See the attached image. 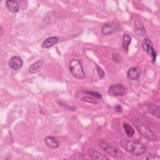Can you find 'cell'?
I'll list each match as a JSON object with an SVG mask.
<instances>
[{
    "label": "cell",
    "instance_id": "d6986e66",
    "mask_svg": "<svg viewBox=\"0 0 160 160\" xmlns=\"http://www.w3.org/2000/svg\"><path fill=\"white\" fill-rule=\"evenodd\" d=\"M85 93L91 95L93 97H94L96 99H102V96L100 93L98 92H95V91H85Z\"/></svg>",
    "mask_w": 160,
    "mask_h": 160
},
{
    "label": "cell",
    "instance_id": "6da1fadb",
    "mask_svg": "<svg viewBox=\"0 0 160 160\" xmlns=\"http://www.w3.org/2000/svg\"><path fill=\"white\" fill-rule=\"evenodd\" d=\"M121 146L127 152L136 156L142 155L146 151V146L138 141L123 139L121 142Z\"/></svg>",
    "mask_w": 160,
    "mask_h": 160
},
{
    "label": "cell",
    "instance_id": "8fae6325",
    "mask_svg": "<svg viewBox=\"0 0 160 160\" xmlns=\"http://www.w3.org/2000/svg\"><path fill=\"white\" fill-rule=\"evenodd\" d=\"M88 156L92 159H99V160H104V159H109L108 158L104 156L101 152H98L94 149L90 148L88 151Z\"/></svg>",
    "mask_w": 160,
    "mask_h": 160
},
{
    "label": "cell",
    "instance_id": "5b68a950",
    "mask_svg": "<svg viewBox=\"0 0 160 160\" xmlns=\"http://www.w3.org/2000/svg\"><path fill=\"white\" fill-rule=\"evenodd\" d=\"M142 49L152 57V62L154 63L156 59L157 53L153 48V45L151 40L148 38H145L142 43Z\"/></svg>",
    "mask_w": 160,
    "mask_h": 160
},
{
    "label": "cell",
    "instance_id": "30bf717a",
    "mask_svg": "<svg viewBox=\"0 0 160 160\" xmlns=\"http://www.w3.org/2000/svg\"><path fill=\"white\" fill-rule=\"evenodd\" d=\"M5 4L8 11L11 13H16L19 10V5L16 1L8 0L6 1Z\"/></svg>",
    "mask_w": 160,
    "mask_h": 160
},
{
    "label": "cell",
    "instance_id": "5bb4252c",
    "mask_svg": "<svg viewBox=\"0 0 160 160\" xmlns=\"http://www.w3.org/2000/svg\"><path fill=\"white\" fill-rule=\"evenodd\" d=\"M140 75V71L138 68H130L127 72V76L131 80H136L139 78Z\"/></svg>",
    "mask_w": 160,
    "mask_h": 160
},
{
    "label": "cell",
    "instance_id": "ffe728a7",
    "mask_svg": "<svg viewBox=\"0 0 160 160\" xmlns=\"http://www.w3.org/2000/svg\"><path fill=\"white\" fill-rule=\"evenodd\" d=\"M96 71H97V72L100 78H104V72L103 71V70L100 68L99 67L98 65H96Z\"/></svg>",
    "mask_w": 160,
    "mask_h": 160
},
{
    "label": "cell",
    "instance_id": "ba28073f",
    "mask_svg": "<svg viewBox=\"0 0 160 160\" xmlns=\"http://www.w3.org/2000/svg\"><path fill=\"white\" fill-rule=\"evenodd\" d=\"M23 62L22 59L19 56L11 57L8 62L9 67L13 71H18L22 66Z\"/></svg>",
    "mask_w": 160,
    "mask_h": 160
},
{
    "label": "cell",
    "instance_id": "cb8c5ba5",
    "mask_svg": "<svg viewBox=\"0 0 160 160\" xmlns=\"http://www.w3.org/2000/svg\"><path fill=\"white\" fill-rule=\"evenodd\" d=\"M115 110H116V112H122V107H121V105L118 104V105H116V106H115Z\"/></svg>",
    "mask_w": 160,
    "mask_h": 160
},
{
    "label": "cell",
    "instance_id": "9a60e30c",
    "mask_svg": "<svg viewBox=\"0 0 160 160\" xmlns=\"http://www.w3.org/2000/svg\"><path fill=\"white\" fill-rule=\"evenodd\" d=\"M58 41H59V39L57 37H55V36L49 37L43 41V42H42L41 46L42 48H49L50 47H52L55 44H56Z\"/></svg>",
    "mask_w": 160,
    "mask_h": 160
},
{
    "label": "cell",
    "instance_id": "8992f818",
    "mask_svg": "<svg viewBox=\"0 0 160 160\" xmlns=\"http://www.w3.org/2000/svg\"><path fill=\"white\" fill-rule=\"evenodd\" d=\"M120 26L116 22H111L106 23L102 26L101 29V32L103 35L108 36L119 31Z\"/></svg>",
    "mask_w": 160,
    "mask_h": 160
},
{
    "label": "cell",
    "instance_id": "3957f363",
    "mask_svg": "<svg viewBox=\"0 0 160 160\" xmlns=\"http://www.w3.org/2000/svg\"><path fill=\"white\" fill-rule=\"evenodd\" d=\"M69 69L72 76L76 79H82L85 77L83 68L78 59H72L69 62Z\"/></svg>",
    "mask_w": 160,
    "mask_h": 160
},
{
    "label": "cell",
    "instance_id": "2e32d148",
    "mask_svg": "<svg viewBox=\"0 0 160 160\" xmlns=\"http://www.w3.org/2000/svg\"><path fill=\"white\" fill-rule=\"evenodd\" d=\"M123 129L124 130V132L126 133V134L129 137V138H132L134 134V129H133V128L128 123H124L122 125Z\"/></svg>",
    "mask_w": 160,
    "mask_h": 160
},
{
    "label": "cell",
    "instance_id": "7c38bea8",
    "mask_svg": "<svg viewBox=\"0 0 160 160\" xmlns=\"http://www.w3.org/2000/svg\"><path fill=\"white\" fill-rule=\"evenodd\" d=\"M44 142L48 148L52 149L57 148L59 146V142L58 141V139L56 138L51 136H46L44 139Z\"/></svg>",
    "mask_w": 160,
    "mask_h": 160
},
{
    "label": "cell",
    "instance_id": "9c48e42d",
    "mask_svg": "<svg viewBox=\"0 0 160 160\" xmlns=\"http://www.w3.org/2000/svg\"><path fill=\"white\" fill-rule=\"evenodd\" d=\"M44 61L42 59H39L32 63L28 68V72L30 74H36L39 72L43 66Z\"/></svg>",
    "mask_w": 160,
    "mask_h": 160
},
{
    "label": "cell",
    "instance_id": "4fadbf2b",
    "mask_svg": "<svg viewBox=\"0 0 160 160\" xmlns=\"http://www.w3.org/2000/svg\"><path fill=\"white\" fill-rule=\"evenodd\" d=\"M134 32L139 37L142 38L146 35V30L143 24L139 21H137L134 23Z\"/></svg>",
    "mask_w": 160,
    "mask_h": 160
},
{
    "label": "cell",
    "instance_id": "277c9868",
    "mask_svg": "<svg viewBox=\"0 0 160 160\" xmlns=\"http://www.w3.org/2000/svg\"><path fill=\"white\" fill-rule=\"evenodd\" d=\"M99 146L103 151L111 156L117 158H122L124 156L123 152L119 148L111 144L105 140H101L99 141Z\"/></svg>",
    "mask_w": 160,
    "mask_h": 160
},
{
    "label": "cell",
    "instance_id": "e0dca14e",
    "mask_svg": "<svg viewBox=\"0 0 160 160\" xmlns=\"http://www.w3.org/2000/svg\"><path fill=\"white\" fill-rule=\"evenodd\" d=\"M131 42V38L128 34H124L123 35V42L122 46L123 48L126 51H128L129 46Z\"/></svg>",
    "mask_w": 160,
    "mask_h": 160
},
{
    "label": "cell",
    "instance_id": "7a4b0ae2",
    "mask_svg": "<svg viewBox=\"0 0 160 160\" xmlns=\"http://www.w3.org/2000/svg\"><path fill=\"white\" fill-rule=\"evenodd\" d=\"M132 123L142 136L149 141H154L157 140L158 138L156 134L141 120L139 119H134L132 120Z\"/></svg>",
    "mask_w": 160,
    "mask_h": 160
},
{
    "label": "cell",
    "instance_id": "603a6c76",
    "mask_svg": "<svg viewBox=\"0 0 160 160\" xmlns=\"http://www.w3.org/2000/svg\"><path fill=\"white\" fill-rule=\"evenodd\" d=\"M112 59L115 62H119V61H120V58H119V55L117 54H112Z\"/></svg>",
    "mask_w": 160,
    "mask_h": 160
},
{
    "label": "cell",
    "instance_id": "ac0fdd59",
    "mask_svg": "<svg viewBox=\"0 0 160 160\" xmlns=\"http://www.w3.org/2000/svg\"><path fill=\"white\" fill-rule=\"evenodd\" d=\"M148 109L149 112L154 116L157 118H159V106L156 105H151L149 106Z\"/></svg>",
    "mask_w": 160,
    "mask_h": 160
},
{
    "label": "cell",
    "instance_id": "44dd1931",
    "mask_svg": "<svg viewBox=\"0 0 160 160\" xmlns=\"http://www.w3.org/2000/svg\"><path fill=\"white\" fill-rule=\"evenodd\" d=\"M82 101H86V102H91V103H97V101H96V99L91 98L90 97L88 96H86V97H83L81 99Z\"/></svg>",
    "mask_w": 160,
    "mask_h": 160
},
{
    "label": "cell",
    "instance_id": "7402d4cb",
    "mask_svg": "<svg viewBox=\"0 0 160 160\" xmlns=\"http://www.w3.org/2000/svg\"><path fill=\"white\" fill-rule=\"evenodd\" d=\"M147 159H159L160 157L156 154H149L146 157Z\"/></svg>",
    "mask_w": 160,
    "mask_h": 160
},
{
    "label": "cell",
    "instance_id": "52a82bcc",
    "mask_svg": "<svg viewBox=\"0 0 160 160\" xmlns=\"http://www.w3.org/2000/svg\"><path fill=\"white\" fill-rule=\"evenodd\" d=\"M126 93V88L121 84H116L108 88V94L112 96H122Z\"/></svg>",
    "mask_w": 160,
    "mask_h": 160
}]
</instances>
